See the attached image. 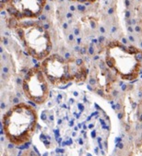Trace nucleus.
Returning <instances> with one entry per match:
<instances>
[{
	"mask_svg": "<svg viewBox=\"0 0 142 156\" xmlns=\"http://www.w3.org/2000/svg\"><path fill=\"white\" fill-rule=\"evenodd\" d=\"M38 126V114L33 106L19 103L12 106L2 117V133L14 145L29 142Z\"/></svg>",
	"mask_w": 142,
	"mask_h": 156,
	"instance_id": "1",
	"label": "nucleus"
},
{
	"mask_svg": "<svg viewBox=\"0 0 142 156\" xmlns=\"http://www.w3.org/2000/svg\"><path fill=\"white\" fill-rule=\"evenodd\" d=\"M141 54L133 47H125L118 43L110 44L106 53V64L126 80L137 78L141 68Z\"/></svg>",
	"mask_w": 142,
	"mask_h": 156,
	"instance_id": "2",
	"label": "nucleus"
},
{
	"mask_svg": "<svg viewBox=\"0 0 142 156\" xmlns=\"http://www.w3.org/2000/svg\"><path fill=\"white\" fill-rule=\"evenodd\" d=\"M19 27V35L29 54L38 60L48 57L52 50V43L47 30L36 24Z\"/></svg>",
	"mask_w": 142,
	"mask_h": 156,
	"instance_id": "3",
	"label": "nucleus"
},
{
	"mask_svg": "<svg viewBox=\"0 0 142 156\" xmlns=\"http://www.w3.org/2000/svg\"><path fill=\"white\" fill-rule=\"evenodd\" d=\"M40 67L54 86L66 85L71 80L78 79L81 76V71H78V69L72 67L69 62L58 55H49L43 60Z\"/></svg>",
	"mask_w": 142,
	"mask_h": 156,
	"instance_id": "4",
	"label": "nucleus"
},
{
	"mask_svg": "<svg viewBox=\"0 0 142 156\" xmlns=\"http://www.w3.org/2000/svg\"><path fill=\"white\" fill-rule=\"evenodd\" d=\"M49 82L41 67L31 69L22 80V90L25 96L36 105L45 103L49 97Z\"/></svg>",
	"mask_w": 142,
	"mask_h": 156,
	"instance_id": "5",
	"label": "nucleus"
},
{
	"mask_svg": "<svg viewBox=\"0 0 142 156\" xmlns=\"http://www.w3.org/2000/svg\"><path fill=\"white\" fill-rule=\"evenodd\" d=\"M46 0H9V11L19 19L36 18L43 12Z\"/></svg>",
	"mask_w": 142,
	"mask_h": 156,
	"instance_id": "6",
	"label": "nucleus"
},
{
	"mask_svg": "<svg viewBox=\"0 0 142 156\" xmlns=\"http://www.w3.org/2000/svg\"><path fill=\"white\" fill-rule=\"evenodd\" d=\"M19 156H38V154L35 153L33 150H25L20 153Z\"/></svg>",
	"mask_w": 142,
	"mask_h": 156,
	"instance_id": "7",
	"label": "nucleus"
}]
</instances>
